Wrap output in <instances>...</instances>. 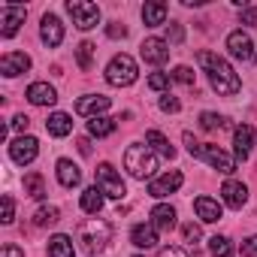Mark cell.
Instances as JSON below:
<instances>
[{
    "label": "cell",
    "mask_w": 257,
    "mask_h": 257,
    "mask_svg": "<svg viewBox=\"0 0 257 257\" xmlns=\"http://www.w3.org/2000/svg\"><path fill=\"white\" fill-rule=\"evenodd\" d=\"M197 61H200V67L209 73V82H212V88H215L218 94H224V97L239 94L242 82H239V76L233 73V67H230L224 58H218V55H212V52H200Z\"/></svg>",
    "instance_id": "1"
},
{
    "label": "cell",
    "mask_w": 257,
    "mask_h": 257,
    "mask_svg": "<svg viewBox=\"0 0 257 257\" xmlns=\"http://www.w3.org/2000/svg\"><path fill=\"white\" fill-rule=\"evenodd\" d=\"M76 236H79L85 254H100V251L109 245V239H112V227H109V221H103V218H88V221L79 224Z\"/></svg>",
    "instance_id": "2"
},
{
    "label": "cell",
    "mask_w": 257,
    "mask_h": 257,
    "mask_svg": "<svg viewBox=\"0 0 257 257\" xmlns=\"http://www.w3.org/2000/svg\"><path fill=\"white\" fill-rule=\"evenodd\" d=\"M124 170L131 173L134 179L146 182V179H152V176H155V170H158V158H155V152H152L149 146L134 143L131 149L124 152Z\"/></svg>",
    "instance_id": "3"
},
{
    "label": "cell",
    "mask_w": 257,
    "mask_h": 257,
    "mask_svg": "<svg viewBox=\"0 0 257 257\" xmlns=\"http://www.w3.org/2000/svg\"><path fill=\"white\" fill-rule=\"evenodd\" d=\"M137 76H140V70H137V61H134L131 55H115V58L109 61V67H106V82L115 85V88L134 85Z\"/></svg>",
    "instance_id": "4"
},
{
    "label": "cell",
    "mask_w": 257,
    "mask_h": 257,
    "mask_svg": "<svg viewBox=\"0 0 257 257\" xmlns=\"http://www.w3.org/2000/svg\"><path fill=\"white\" fill-rule=\"evenodd\" d=\"M67 13L73 16V25L79 31H91L100 25V7L91 4V0H70L67 4Z\"/></svg>",
    "instance_id": "5"
},
{
    "label": "cell",
    "mask_w": 257,
    "mask_h": 257,
    "mask_svg": "<svg viewBox=\"0 0 257 257\" xmlns=\"http://www.w3.org/2000/svg\"><path fill=\"white\" fill-rule=\"evenodd\" d=\"M97 188L106 194V197H112V200H121L127 191H124V182H121V176L115 173V167L112 164H100L97 167Z\"/></svg>",
    "instance_id": "6"
},
{
    "label": "cell",
    "mask_w": 257,
    "mask_h": 257,
    "mask_svg": "<svg viewBox=\"0 0 257 257\" xmlns=\"http://www.w3.org/2000/svg\"><path fill=\"white\" fill-rule=\"evenodd\" d=\"M25 16H28V10L22 4H7L4 13H0V34H4V37H16L19 28L25 25Z\"/></svg>",
    "instance_id": "7"
},
{
    "label": "cell",
    "mask_w": 257,
    "mask_h": 257,
    "mask_svg": "<svg viewBox=\"0 0 257 257\" xmlns=\"http://www.w3.org/2000/svg\"><path fill=\"white\" fill-rule=\"evenodd\" d=\"M37 152H40V143H37L34 137H19V140H13V143H10V158H13L19 167L34 164Z\"/></svg>",
    "instance_id": "8"
},
{
    "label": "cell",
    "mask_w": 257,
    "mask_h": 257,
    "mask_svg": "<svg viewBox=\"0 0 257 257\" xmlns=\"http://www.w3.org/2000/svg\"><path fill=\"white\" fill-rule=\"evenodd\" d=\"M182 182H185V176L179 170H170V173H164V176H158V179L149 182V194L158 197V200L161 197H170V194H176L182 188Z\"/></svg>",
    "instance_id": "9"
},
{
    "label": "cell",
    "mask_w": 257,
    "mask_h": 257,
    "mask_svg": "<svg viewBox=\"0 0 257 257\" xmlns=\"http://www.w3.org/2000/svg\"><path fill=\"white\" fill-rule=\"evenodd\" d=\"M140 55H143L146 64L161 67V64H167V58H170V43L161 40V37H149V40L140 46Z\"/></svg>",
    "instance_id": "10"
},
{
    "label": "cell",
    "mask_w": 257,
    "mask_h": 257,
    "mask_svg": "<svg viewBox=\"0 0 257 257\" xmlns=\"http://www.w3.org/2000/svg\"><path fill=\"white\" fill-rule=\"evenodd\" d=\"M203 161H206L212 170L224 173V176H230V173L236 170V161H233L224 149H218V146H203Z\"/></svg>",
    "instance_id": "11"
},
{
    "label": "cell",
    "mask_w": 257,
    "mask_h": 257,
    "mask_svg": "<svg viewBox=\"0 0 257 257\" xmlns=\"http://www.w3.org/2000/svg\"><path fill=\"white\" fill-rule=\"evenodd\" d=\"M31 70V58L25 52H7L4 58H0V73H4L7 79H16L22 73Z\"/></svg>",
    "instance_id": "12"
},
{
    "label": "cell",
    "mask_w": 257,
    "mask_h": 257,
    "mask_svg": "<svg viewBox=\"0 0 257 257\" xmlns=\"http://www.w3.org/2000/svg\"><path fill=\"white\" fill-rule=\"evenodd\" d=\"M227 49H230V55L236 61H251L254 58V43H251V37L245 31H233L227 37Z\"/></svg>",
    "instance_id": "13"
},
{
    "label": "cell",
    "mask_w": 257,
    "mask_h": 257,
    "mask_svg": "<svg viewBox=\"0 0 257 257\" xmlns=\"http://www.w3.org/2000/svg\"><path fill=\"white\" fill-rule=\"evenodd\" d=\"M109 97H103V94H85V97H79L76 100V112L79 115H88V118H97L100 112H106L109 109Z\"/></svg>",
    "instance_id": "14"
},
{
    "label": "cell",
    "mask_w": 257,
    "mask_h": 257,
    "mask_svg": "<svg viewBox=\"0 0 257 257\" xmlns=\"http://www.w3.org/2000/svg\"><path fill=\"white\" fill-rule=\"evenodd\" d=\"M40 37H43V43H46L49 49L61 46V43H64V25H61V19H58V16H43Z\"/></svg>",
    "instance_id": "15"
},
{
    "label": "cell",
    "mask_w": 257,
    "mask_h": 257,
    "mask_svg": "<svg viewBox=\"0 0 257 257\" xmlns=\"http://www.w3.org/2000/svg\"><path fill=\"white\" fill-rule=\"evenodd\" d=\"M251 143H254V127H251V124H239L236 131H233V149H236V161H248Z\"/></svg>",
    "instance_id": "16"
},
{
    "label": "cell",
    "mask_w": 257,
    "mask_h": 257,
    "mask_svg": "<svg viewBox=\"0 0 257 257\" xmlns=\"http://www.w3.org/2000/svg\"><path fill=\"white\" fill-rule=\"evenodd\" d=\"M194 212H197V218L206 221V224H215V221H221V215H224L221 203L212 200V197H197V200H194Z\"/></svg>",
    "instance_id": "17"
},
{
    "label": "cell",
    "mask_w": 257,
    "mask_h": 257,
    "mask_svg": "<svg viewBox=\"0 0 257 257\" xmlns=\"http://www.w3.org/2000/svg\"><path fill=\"white\" fill-rule=\"evenodd\" d=\"M34 106H52L55 100H58V91L49 85V82H34L31 88H28V94H25Z\"/></svg>",
    "instance_id": "18"
},
{
    "label": "cell",
    "mask_w": 257,
    "mask_h": 257,
    "mask_svg": "<svg viewBox=\"0 0 257 257\" xmlns=\"http://www.w3.org/2000/svg\"><path fill=\"white\" fill-rule=\"evenodd\" d=\"M221 197H224V203L230 206V209H242L245 206V200H248V188L242 185V182H224V188H221Z\"/></svg>",
    "instance_id": "19"
},
{
    "label": "cell",
    "mask_w": 257,
    "mask_h": 257,
    "mask_svg": "<svg viewBox=\"0 0 257 257\" xmlns=\"http://www.w3.org/2000/svg\"><path fill=\"white\" fill-rule=\"evenodd\" d=\"M131 242L137 245V248H158V227L155 224H137L134 230H131Z\"/></svg>",
    "instance_id": "20"
},
{
    "label": "cell",
    "mask_w": 257,
    "mask_h": 257,
    "mask_svg": "<svg viewBox=\"0 0 257 257\" xmlns=\"http://www.w3.org/2000/svg\"><path fill=\"white\" fill-rule=\"evenodd\" d=\"M46 131L52 134V137H70V131H73V118L67 115V112H52L49 115V121H46Z\"/></svg>",
    "instance_id": "21"
},
{
    "label": "cell",
    "mask_w": 257,
    "mask_h": 257,
    "mask_svg": "<svg viewBox=\"0 0 257 257\" xmlns=\"http://www.w3.org/2000/svg\"><path fill=\"white\" fill-rule=\"evenodd\" d=\"M152 224L158 227V230H173L176 227V209L170 206V203H161V206H155L152 209Z\"/></svg>",
    "instance_id": "22"
},
{
    "label": "cell",
    "mask_w": 257,
    "mask_h": 257,
    "mask_svg": "<svg viewBox=\"0 0 257 257\" xmlns=\"http://www.w3.org/2000/svg\"><path fill=\"white\" fill-rule=\"evenodd\" d=\"M58 182H61L64 188H76V185L82 182V173H79V167H76L73 161L61 158V161H58Z\"/></svg>",
    "instance_id": "23"
},
{
    "label": "cell",
    "mask_w": 257,
    "mask_h": 257,
    "mask_svg": "<svg viewBox=\"0 0 257 257\" xmlns=\"http://www.w3.org/2000/svg\"><path fill=\"white\" fill-rule=\"evenodd\" d=\"M143 22H146V28L164 25V22H167V7L161 4V0H155V4H146V7H143Z\"/></svg>",
    "instance_id": "24"
},
{
    "label": "cell",
    "mask_w": 257,
    "mask_h": 257,
    "mask_svg": "<svg viewBox=\"0 0 257 257\" xmlns=\"http://www.w3.org/2000/svg\"><path fill=\"white\" fill-rule=\"evenodd\" d=\"M146 146H152L158 155H164V158H170V161L176 158V149L170 146V140H167L161 131H149V134H146Z\"/></svg>",
    "instance_id": "25"
},
{
    "label": "cell",
    "mask_w": 257,
    "mask_h": 257,
    "mask_svg": "<svg viewBox=\"0 0 257 257\" xmlns=\"http://www.w3.org/2000/svg\"><path fill=\"white\" fill-rule=\"evenodd\" d=\"M103 197H106V194H103L97 185L85 188V191H82V209H85L88 215H97V212L103 209Z\"/></svg>",
    "instance_id": "26"
},
{
    "label": "cell",
    "mask_w": 257,
    "mask_h": 257,
    "mask_svg": "<svg viewBox=\"0 0 257 257\" xmlns=\"http://www.w3.org/2000/svg\"><path fill=\"white\" fill-rule=\"evenodd\" d=\"M73 254L76 251H73V239L70 236L58 233V236L49 239V257H73Z\"/></svg>",
    "instance_id": "27"
},
{
    "label": "cell",
    "mask_w": 257,
    "mask_h": 257,
    "mask_svg": "<svg viewBox=\"0 0 257 257\" xmlns=\"http://www.w3.org/2000/svg\"><path fill=\"white\" fill-rule=\"evenodd\" d=\"M88 134L91 137H109V134H115V118H106V115H97V118H91L88 121Z\"/></svg>",
    "instance_id": "28"
},
{
    "label": "cell",
    "mask_w": 257,
    "mask_h": 257,
    "mask_svg": "<svg viewBox=\"0 0 257 257\" xmlns=\"http://www.w3.org/2000/svg\"><path fill=\"white\" fill-rule=\"evenodd\" d=\"M25 194L34 197V200H43L46 197V182H43L40 173H28L25 176Z\"/></svg>",
    "instance_id": "29"
},
{
    "label": "cell",
    "mask_w": 257,
    "mask_h": 257,
    "mask_svg": "<svg viewBox=\"0 0 257 257\" xmlns=\"http://www.w3.org/2000/svg\"><path fill=\"white\" fill-rule=\"evenodd\" d=\"M58 218H61V209H58V206H40L37 215H34V224H37V227H49V224H55Z\"/></svg>",
    "instance_id": "30"
},
{
    "label": "cell",
    "mask_w": 257,
    "mask_h": 257,
    "mask_svg": "<svg viewBox=\"0 0 257 257\" xmlns=\"http://www.w3.org/2000/svg\"><path fill=\"white\" fill-rule=\"evenodd\" d=\"M209 251H212V257H233V242L227 236H212Z\"/></svg>",
    "instance_id": "31"
},
{
    "label": "cell",
    "mask_w": 257,
    "mask_h": 257,
    "mask_svg": "<svg viewBox=\"0 0 257 257\" xmlns=\"http://www.w3.org/2000/svg\"><path fill=\"white\" fill-rule=\"evenodd\" d=\"M91 58H94V43H79V49H76V61H79V67L82 70H88L91 67Z\"/></svg>",
    "instance_id": "32"
},
{
    "label": "cell",
    "mask_w": 257,
    "mask_h": 257,
    "mask_svg": "<svg viewBox=\"0 0 257 257\" xmlns=\"http://www.w3.org/2000/svg\"><path fill=\"white\" fill-rule=\"evenodd\" d=\"M200 127L203 131H218V127H224V118L215 115V112H203L200 115Z\"/></svg>",
    "instance_id": "33"
},
{
    "label": "cell",
    "mask_w": 257,
    "mask_h": 257,
    "mask_svg": "<svg viewBox=\"0 0 257 257\" xmlns=\"http://www.w3.org/2000/svg\"><path fill=\"white\" fill-rule=\"evenodd\" d=\"M182 236H185V242H191V245H194V242H200V239H203V230H200V224H194V221H191V224H185V227H182Z\"/></svg>",
    "instance_id": "34"
},
{
    "label": "cell",
    "mask_w": 257,
    "mask_h": 257,
    "mask_svg": "<svg viewBox=\"0 0 257 257\" xmlns=\"http://www.w3.org/2000/svg\"><path fill=\"white\" fill-rule=\"evenodd\" d=\"M0 221H4V224H13L16 221V200L10 194L4 197V215H0Z\"/></svg>",
    "instance_id": "35"
},
{
    "label": "cell",
    "mask_w": 257,
    "mask_h": 257,
    "mask_svg": "<svg viewBox=\"0 0 257 257\" xmlns=\"http://www.w3.org/2000/svg\"><path fill=\"white\" fill-rule=\"evenodd\" d=\"M170 76H173L176 82H182V85H194V70H191V67H176Z\"/></svg>",
    "instance_id": "36"
},
{
    "label": "cell",
    "mask_w": 257,
    "mask_h": 257,
    "mask_svg": "<svg viewBox=\"0 0 257 257\" xmlns=\"http://www.w3.org/2000/svg\"><path fill=\"white\" fill-rule=\"evenodd\" d=\"M167 85H170V76L167 73H152L149 76V88L152 91H167Z\"/></svg>",
    "instance_id": "37"
},
{
    "label": "cell",
    "mask_w": 257,
    "mask_h": 257,
    "mask_svg": "<svg viewBox=\"0 0 257 257\" xmlns=\"http://www.w3.org/2000/svg\"><path fill=\"white\" fill-rule=\"evenodd\" d=\"M161 109H164V112H179L182 103H179V97H173V94H161Z\"/></svg>",
    "instance_id": "38"
},
{
    "label": "cell",
    "mask_w": 257,
    "mask_h": 257,
    "mask_svg": "<svg viewBox=\"0 0 257 257\" xmlns=\"http://www.w3.org/2000/svg\"><path fill=\"white\" fill-rule=\"evenodd\" d=\"M239 22L248 25V28H257V7H245L242 16H239Z\"/></svg>",
    "instance_id": "39"
},
{
    "label": "cell",
    "mask_w": 257,
    "mask_h": 257,
    "mask_svg": "<svg viewBox=\"0 0 257 257\" xmlns=\"http://www.w3.org/2000/svg\"><path fill=\"white\" fill-rule=\"evenodd\" d=\"M106 34H109V40H124V37H127V28L118 25V22H112V25L106 28Z\"/></svg>",
    "instance_id": "40"
},
{
    "label": "cell",
    "mask_w": 257,
    "mask_h": 257,
    "mask_svg": "<svg viewBox=\"0 0 257 257\" xmlns=\"http://www.w3.org/2000/svg\"><path fill=\"white\" fill-rule=\"evenodd\" d=\"M182 37H185V31H182V25H170L167 28V43H182Z\"/></svg>",
    "instance_id": "41"
},
{
    "label": "cell",
    "mask_w": 257,
    "mask_h": 257,
    "mask_svg": "<svg viewBox=\"0 0 257 257\" xmlns=\"http://www.w3.org/2000/svg\"><path fill=\"white\" fill-rule=\"evenodd\" d=\"M185 146H188V155H194V158H203V146L191 137V134H185Z\"/></svg>",
    "instance_id": "42"
},
{
    "label": "cell",
    "mask_w": 257,
    "mask_h": 257,
    "mask_svg": "<svg viewBox=\"0 0 257 257\" xmlns=\"http://www.w3.org/2000/svg\"><path fill=\"white\" fill-rule=\"evenodd\" d=\"M242 254H245V257H257V233L242 242Z\"/></svg>",
    "instance_id": "43"
},
{
    "label": "cell",
    "mask_w": 257,
    "mask_h": 257,
    "mask_svg": "<svg viewBox=\"0 0 257 257\" xmlns=\"http://www.w3.org/2000/svg\"><path fill=\"white\" fill-rule=\"evenodd\" d=\"M0 257H25V251H22L19 245H13V242H7L4 248H0Z\"/></svg>",
    "instance_id": "44"
},
{
    "label": "cell",
    "mask_w": 257,
    "mask_h": 257,
    "mask_svg": "<svg viewBox=\"0 0 257 257\" xmlns=\"http://www.w3.org/2000/svg\"><path fill=\"white\" fill-rule=\"evenodd\" d=\"M28 124H31V118H28V115H16V118H13V127H16V131H22V134L28 131Z\"/></svg>",
    "instance_id": "45"
},
{
    "label": "cell",
    "mask_w": 257,
    "mask_h": 257,
    "mask_svg": "<svg viewBox=\"0 0 257 257\" xmlns=\"http://www.w3.org/2000/svg\"><path fill=\"white\" fill-rule=\"evenodd\" d=\"M161 257H191V254H188L185 248H164Z\"/></svg>",
    "instance_id": "46"
},
{
    "label": "cell",
    "mask_w": 257,
    "mask_h": 257,
    "mask_svg": "<svg viewBox=\"0 0 257 257\" xmlns=\"http://www.w3.org/2000/svg\"><path fill=\"white\" fill-rule=\"evenodd\" d=\"M79 152H82V155H88V152H91V146H88V140H79Z\"/></svg>",
    "instance_id": "47"
},
{
    "label": "cell",
    "mask_w": 257,
    "mask_h": 257,
    "mask_svg": "<svg viewBox=\"0 0 257 257\" xmlns=\"http://www.w3.org/2000/svg\"><path fill=\"white\" fill-rule=\"evenodd\" d=\"M134 257H143V254H134Z\"/></svg>",
    "instance_id": "48"
}]
</instances>
